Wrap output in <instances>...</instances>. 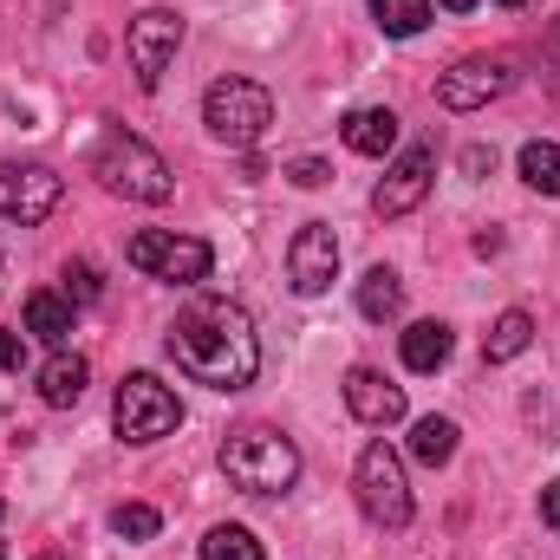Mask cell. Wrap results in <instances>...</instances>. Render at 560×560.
<instances>
[{"instance_id":"d4e9b609","label":"cell","mask_w":560,"mask_h":560,"mask_svg":"<svg viewBox=\"0 0 560 560\" xmlns=\"http://www.w3.org/2000/svg\"><path fill=\"white\" fill-rule=\"evenodd\" d=\"M98 287H105V280H98L92 261H72V268H66V300H98Z\"/></svg>"},{"instance_id":"836d02e7","label":"cell","mask_w":560,"mask_h":560,"mask_svg":"<svg viewBox=\"0 0 560 560\" xmlns=\"http://www.w3.org/2000/svg\"><path fill=\"white\" fill-rule=\"evenodd\" d=\"M39 560H59V555H39Z\"/></svg>"},{"instance_id":"6da1fadb","label":"cell","mask_w":560,"mask_h":560,"mask_svg":"<svg viewBox=\"0 0 560 560\" xmlns=\"http://www.w3.org/2000/svg\"><path fill=\"white\" fill-rule=\"evenodd\" d=\"M163 352L176 359V372H189V378L209 385V392H242V385H255V372H261L255 319H248L235 300H215V293L189 300V306L170 319Z\"/></svg>"},{"instance_id":"ffe728a7","label":"cell","mask_w":560,"mask_h":560,"mask_svg":"<svg viewBox=\"0 0 560 560\" xmlns=\"http://www.w3.org/2000/svg\"><path fill=\"white\" fill-rule=\"evenodd\" d=\"M411 456H418L423 469H443V463L456 456V423L450 418H418V430H411Z\"/></svg>"},{"instance_id":"d6986e66","label":"cell","mask_w":560,"mask_h":560,"mask_svg":"<svg viewBox=\"0 0 560 560\" xmlns=\"http://www.w3.org/2000/svg\"><path fill=\"white\" fill-rule=\"evenodd\" d=\"M398 306H405V280L392 275V268H372V275L359 280V313L365 319H398Z\"/></svg>"},{"instance_id":"8992f818","label":"cell","mask_w":560,"mask_h":560,"mask_svg":"<svg viewBox=\"0 0 560 560\" xmlns=\"http://www.w3.org/2000/svg\"><path fill=\"white\" fill-rule=\"evenodd\" d=\"M112 423H118L125 443H163V436L183 423V405H176V392H170L163 378L131 372V378L118 385V398H112Z\"/></svg>"},{"instance_id":"3957f363","label":"cell","mask_w":560,"mask_h":560,"mask_svg":"<svg viewBox=\"0 0 560 560\" xmlns=\"http://www.w3.org/2000/svg\"><path fill=\"white\" fill-rule=\"evenodd\" d=\"M92 176L112 196H125V202H170V189H176L170 163L143 138H131V131H105V138L92 143Z\"/></svg>"},{"instance_id":"277c9868","label":"cell","mask_w":560,"mask_h":560,"mask_svg":"<svg viewBox=\"0 0 560 560\" xmlns=\"http://www.w3.org/2000/svg\"><path fill=\"white\" fill-rule=\"evenodd\" d=\"M202 125H209V138L229 143V150H255L268 138V125H275V98L255 79H215L202 92Z\"/></svg>"},{"instance_id":"7402d4cb","label":"cell","mask_w":560,"mask_h":560,"mask_svg":"<svg viewBox=\"0 0 560 560\" xmlns=\"http://www.w3.org/2000/svg\"><path fill=\"white\" fill-rule=\"evenodd\" d=\"M522 183L541 196H560V143H522Z\"/></svg>"},{"instance_id":"484cf974","label":"cell","mask_w":560,"mask_h":560,"mask_svg":"<svg viewBox=\"0 0 560 560\" xmlns=\"http://www.w3.org/2000/svg\"><path fill=\"white\" fill-rule=\"evenodd\" d=\"M326 176H332V170H326L319 156H300V163H287V183H300V189H319Z\"/></svg>"},{"instance_id":"4dcf8cb0","label":"cell","mask_w":560,"mask_h":560,"mask_svg":"<svg viewBox=\"0 0 560 560\" xmlns=\"http://www.w3.org/2000/svg\"><path fill=\"white\" fill-rule=\"evenodd\" d=\"M548 59H555V66H560V26H555V46H548Z\"/></svg>"},{"instance_id":"9c48e42d","label":"cell","mask_w":560,"mask_h":560,"mask_svg":"<svg viewBox=\"0 0 560 560\" xmlns=\"http://www.w3.org/2000/svg\"><path fill=\"white\" fill-rule=\"evenodd\" d=\"M176 46H183V20H176L170 7H143L138 20H131L125 52H131V72H138L143 92H156V85H163V72H170Z\"/></svg>"},{"instance_id":"83f0119b","label":"cell","mask_w":560,"mask_h":560,"mask_svg":"<svg viewBox=\"0 0 560 560\" xmlns=\"http://www.w3.org/2000/svg\"><path fill=\"white\" fill-rule=\"evenodd\" d=\"M20 365H26V346L13 332H0V372H20Z\"/></svg>"},{"instance_id":"4316f807","label":"cell","mask_w":560,"mask_h":560,"mask_svg":"<svg viewBox=\"0 0 560 560\" xmlns=\"http://www.w3.org/2000/svg\"><path fill=\"white\" fill-rule=\"evenodd\" d=\"M489 170H495V150L469 143V150H463V176H489Z\"/></svg>"},{"instance_id":"8fae6325","label":"cell","mask_w":560,"mask_h":560,"mask_svg":"<svg viewBox=\"0 0 560 560\" xmlns=\"http://www.w3.org/2000/svg\"><path fill=\"white\" fill-rule=\"evenodd\" d=\"M287 280H293V293H306V300L339 280V235H332V222H306V229L293 235V248H287Z\"/></svg>"},{"instance_id":"1f68e13d","label":"cell","mask_w":560,"mask_h":560,"mask_svg":"<svg viewBox=\"0 0 560 560\" xmlns=\"http://www.w3.org/2000/svg\"><path fill=\"white\" fill-rule=\"evenodd\" d=\"M502 7H522V0H502Z\"/></svg>"},{"instance_id":"30bf717a","label":"cell","mask_w":560,"mask_h":560,"mask_svg":"<svg viewBox=\"0 0 560 560\" xmlns=\"http://www.w3.org/2000/svg\"><path fill=\"white\" fill-rule=\"evenodd\" d=\"M59 196H66V183L46 163H0V215H13L20 229L46 222L59 209Z\"/></svg>"},{"instance_id":"7a4b0ae2","label":"cell","mask_w":560,"mask_h":560,"mask_svg":"<svg viewBox=\"0 0 560 560\" xmlns=\"http://www.w3.org/2000/svg\"><path fill=\"white\" fill-rule=\"evenodd\" d=\"M222 469H229V482L248 489V495H287L293 476H300V450H293L280 430H268V423H248V430H235V436L222 443Z\"/></svg>"},{"instance_id":"4fadbf2b","label":"cell","mask_w":560,"mask_h":560,"mask_svg":"<svg viewBox=\"0 0 560 560\" xmlns=\"http://www.w3.org/2000/svg\"><path fill=\"white\" fill-rule=\"evenodd\" d=\"M346 411L359 423H372V430H392V423L405 418V385H392L372 365H352L346 372Z\"/></svg>"},{"instance_id":"ba28073f","label":"cell","mask_w":560,"mask_h":560,"mask_svg":"<svg viewBox=\"0 0 560 560\" xmlns=\"http://www.w3.org/2000/svg\"><path fill=\"white\" fill-rule=\"evenodd\" d=\"M515 85V59L509 52H469L436 79V105L443 112H482L489 98H502Z\"/></svg>"},{"instance_id":"7c38bea8","label":"cell","mask_w":560,"mask_h":560,"mask_svg":"<svg viewBox=\"0 0 560 560\" xmlns=\"http://www.w3.org/2000/svg\"><path fill=\"white\" fill-rule=\"evenodd\" d=\"M430 176H436V150L430 143H411L392 170H385V183H378V196H372V209L385 215V222H398V215H411L423 196H430Z\"/></svg>"},{"instance_id":"2e32d148","label":"cell","mask_w":560,"mask_h":560,"mask_svg":"<svg viewBox=\"0 0 560 560\" xmlns=\"http://www.w3.org/2000/svg\"><path fill=\"white\" fill-rule=\"evenodd\" d=\"M450 352H456V332H450L443 319H418V326L405 332V365H411V372H443Z\"/></svg>"},{"instance_id":"603a6c76","label":"cell","mask_w":560,"mask_h":560,"mask_svg":"<svg viewBox=\"0 0 560 560\" xmlns=\"http://www.w3.org/2000/svg\"><path fill=\"white\" fill-rule=\"evenodd\" d=\"M202 560H261V541L248 528H235V522H215L202 535Z\"/></svg>"},{"instance_id":"44dd1931","label":"cell","mask_w":560,"mask_h":560,"mask_svg":"<svg viewBox=\"0 0 560 560\" xmlns=\"http://www.w3.org/2000/svg\"><path fill=\"white\" fill-rule=\"evenodd\" d=\"M372 20L392 33V39H411L430 26V0H372Z\"/></svg>"},{"instance_id":"5b68a950","label":"cell","mask_w":560,"mask_h":560,"mask_svg":"<svg viewBox=\"0 0 560 560\" xmlns=\"http://www.w3.org/2000/svg\"><path fill=\"white\" fill-rule=\"evenodd\" d=\"M352 495L365 509L372 528H405L411 522V482H405V456L378 436L359 450V469H352Z\"/></svg>"},{"instance_id":"f546056e","label":"cell","mask_w":560,"mask_h":560,"mask_svg":"<svg viewBox=\"0 0 560 560\" xmlns=\"http://www.w3.org/2000/svg\"><path fill=\"white\" fill-rule=\"evenodd\" d=\"M436 7H450V13H469V7H476V0H436Z\"/></svg>"},{"instance_id":"e0dca14e","label":"cell","mask_w":560,"mask_h":560,"mask_svg":"<svg viewBox=\"0 0 560 560\" xmlns=\"http://www.w3.org/2000/svg\"><path fill=\"white\" fill-rule=\"evenodd\" d=\"M26 332H33V339H46V346H66V332H72V300H66V293H52V287L26 293Z\"/></svg>"},{"instance_id":"d6a6232c","label":"cell","mask_w":560,"mask_h":560,"mask_svg":"<svg viewBox=\"0 0 560 560\" xmlns=\"http://www.w3.org/2000/svg\"><path fill=\"white\" fill-rule=\"evenodd\" d=\"M0 560H7V541H0Z\"/></svg>"},{"instance_id":"ac0fdd59","label":"cell","mask_w":560,"mask_h":560,"mask_svg":"<svg viewBox=\"0 0 560 560\" xmlns=\"http://www.w3.org/2000/svg\"><path fill=\"white\" fill-rule=\"evenodd\" d=\"M528 339H535V319H528L522 306H509V313L489 326V339H482V359H489V365H509V359H522V352H528Z\"/></svg>"},{"instance_id":"5bb4252c","label":"cell","mask_w":560,"mask_h":560,"mask_svg":"<svg viewBox=\"0 0 560 560\" xmlns=\"http://www.w3.org/2000/svg\"><path fill=\"white\" fill-rule=\"evenodd\" d=\"M85 385H92V365H85L79 352H52V359L39 365V398H46L52 411H72V405L85 398Z\"/></svg>"},{"instance_id":"52a82bcc","label":"cell","mask_w":560,"mask_h":560,"mask_svg":"<svg viewBox=\"0 0 560 560\" xmlns=\"http://www.w3.org/2000/svg\"><path fill=\"white\" fill-rule=\"evenodd\" d=\"M131 268H143L150 280H170V287H196V280H209L215 255H209V242H196V235L143 229V235H131Z\"/></svg>"},{"instance_id":"9a60e30c","label":"cell","mask_w":560,"mask_h":560,"mask_svg":"<svg viewBox=\"0 0 560 560\" xmlns=\"http://www.w3.org/2000/svg\"><path fill=\"white\" fill-rule=\"evenodd\" d=\"M339 138H346V150H359V156H392V143H398V112H392V105H365V112H352V118L339 125Z\"/></svg>"},{"instance_id":"f1b7e54d","label":"cell","mask_w":560,"mask_h":560,"mask_svg":"<svg viewBox=\"0 0 560 560\" xmlns=\"http://www.w3.org/2000/svg\"><path fill=\"white\" fill-rule=\"evenodd\" d=\"M541 522H548V528H560V476L541 489Z\"/></svg>"},{"instance_id":"cb8c5ba5","label":"cell","mask_w":560,"mask_h":560,"mask_svg":"<svg viewBox=\"0 0 560 560\" xmlns=\"http://www.w3.org/2000/svg\"><path fill=\"white\" fill-rule=\"evenodd\" d=\"M156 528H163V515H156L150 502H125V509H112V535H118V541H131V548L150 541Z\"/></svg>"}]
</instances>
